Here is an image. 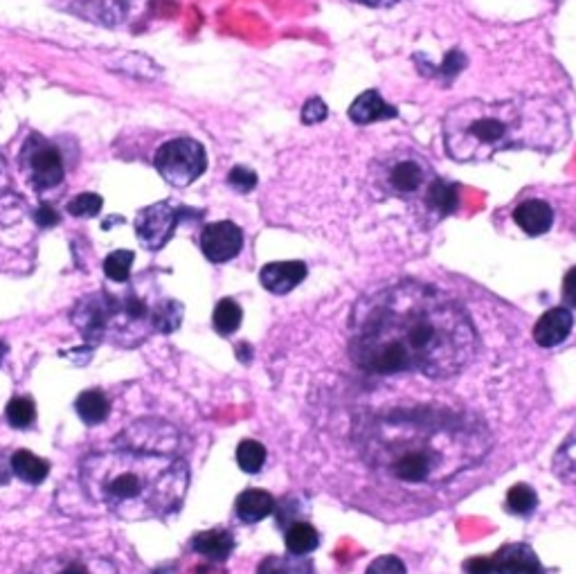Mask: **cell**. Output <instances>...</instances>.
<instances>
[{
    "label": "cell",
    "mask_w": 576,
    "mask_h": 574,
    "mask_svg": "<svg viewBox=\"0 0 576 574\" xmlns=\"http://www.w3.org/2000/svg\"><path fill=\"white\" fill-rule=\"evenodd\" d=\"M180 221V212L171 203H153L144 208L135 219V235L147 250L165 248Z\"/></svg>",
    "instance_id": "obj_10"
},
{
    "label": "cell",
    "mask_w": 576,
    "mask_h": 574,
    "mask_svg": "<svg viewBox=\"0 0 576 574\" xmlns=\"http://www.w3.org/2000/svg\"><path fill=\"white\" fill-rule=\"evenodd\" d=\"M86 496L113 516L140 520L167 518L180 509L187 493L189 469L176 451L122 444L95 451L79 466Z\"/></svg>",
    "instance_id": "obj_3"
},
{
    "label": "cell",
    "mask_w": 576,
    "mask_h": 574,
    "mask_svg": "<svg viewBox=\"0 0 576 574\" xmlns=\"http://www.w3.org/2000/svg\"><path fill=\"white\" fill-rule=\"evenodd\" d=\"M243 248V232L232 221H216L205 226L201 235L203 255L214 264H225L237 257Z\"/></svg>",
    "instance_id": "obj_11"
},
{
    "label": "cell",
    "mask_w": 576,
    "mask_h": 574,
    "mask_svg": "<svg viewBox=\"0 0 576 574\" xmlns=\"http://www.w3.org/2000/svg\"><path fill=\"white\" fill-rule=\"evenodd\" d=\"M151 322H153V331L171 334V331H176L180 327V322H183V304L176 300L158 302L156 307H153Z\"/></svg>",
    "instance_id": "obj_27"
},
{
    "label": "cell",
    "mask_w": 576,
    "mask_h": 574,
    "mask_svg": "<svg viewBox=\"0 0 576 574\" xmlns=\"http://www.w3.org/2000/svg\"><path fill=\"white\" fill-rule=\"evenodd\" d=\"M466 574H547L538 554L527 543H507L491 556H473L464 563Z\"/></svg>",
    "instance_id": "obj_7"
},
{
    "label": "cell",
    "mask_w": 576,
    "mask_h": 574,
    "mask_svg": "<svg viewBox=\"0 0 576 574\" xmlns=\"http://www.w3.org/2000/svg\"><path fill=\"white\" fill-rule=\"evenodd\" d=\"M192 550L205 556V559L221 563L230 559L234 550V536L228 529H207V532H198L192 538Z\"/></svg>",
    "instance_id": "obj_17"
},
{
    "label": "cell",
    "mask_w": 576,
    "mask_h": 574,
    "mask_svg": "<svg viewBox=\"0 0 576 574\" xmlns=\"http://www.w3.org/2000/svg\"><path fill=\"white\" fill-rule=\"evenodd\" d=\"M243 320V311L237 302L232 298H223L219 304L214 307V316H212V325L216 329V334L221 336H232L234 331L241 327Z\"/></svg>",
    "instance_id": "obj_25"
},
{
    "label": "cell",
    "mask_w": 576,
    "mask_h": 574,
    "mask_svg": "<svg viewBox=\"0 0 576 574\" xmlns=\"http://www.w3.org/2000/svg\"><path fill=\"white\" fill-rule=\"evenodd\" d=\"M7 424L14 430H27L36 421V403L32 397H12L5 408Z\"/></svg>",
    "instance_id": "obj_26"
},
{
    "label": "cell",
    "mask_w": 576,
    "mask_h": 574,
    "mask_svg": "<svg viewBox=\"0 0 576 574\" xmlns=\"http://www.w3.org/2000/svg\"><path fill=\"white\" fill-rule=\"evenodd\" d=\"M504 509L513 516L527 518L538 509V493L536 489H531L529 484H513L507 491V500H504Z\"/></svg>",
    "instance_id": "obj_24"
},
{
    "label": "cell",
    "mask_w": 576,
    "mask_h": 574,
    "mask_svg": "<svg viewBox=\"0 0 576 574\" xmlns=\"http://www.w3.org/2000/svg\"><path fill=\"white\" fill-rule=\"evenodd\" d=\"M75 410L84 424L99 426L108 419V412H111V401H108V397L102 390H97V388L86 390L77 397Z\"/></svg>",
    "instance_id": "obj_19"
},
{
    "label": "cell",
    "mask_w": 576,
    "mask_h": 574,
    "mask_svg": "<svg viewBox=\"0 0 576 574\" xmlns=\"http://www.w3.org/2000/svg\"><path fill=\"white\" fill-rule=\"evenodd\" d=\"M574 329V316L567 307H556L545 311L543 316L538 318L534 327V340L540 347H558L565 343L567 336L572 334Z\"/></svg>",
    "instance_id": "obj_12"
},
{
    "label": "cell",
    "mask_w": 576,
    "mask_h": 574,
    "mask_svg": "<svg viewBox=\"0 0 576 574\" xmlns=\"http://www.w3.org/2000/svg\"><path fill=\"white\" fill-rule=\"evenodd\" d=\"M354 3L369 5V7H390V5L399 3V0H354Z\"/></svg>",
    "instance_id": "obj_37"
},
{
    "label": "cell",
    "mask_w": 576,
    "mask_h": 574,
    "mask_svg": "<svg viewBox=\"0 0 576 574\" xmlns=\"http://www.w3.org/2000/svg\"><path fill=\"white\" fill-rule=\"evenodd\" d=\"M21 165L32 187L43 192L52 190V187L61 185L66 169H63V160L57 149H54L48 140L41 136H30L21 151Z\"/></svg>",
    "instance_id": "obj_8"
},
{
    "label": "cell",
    "mask_w": 576,
    "mask_h": 574,
    "mask_svg": "<svg viewBox=\"0 0 576 574\" xmlns=\"http://www.w3.org/2000/svg\"><path fill=\"white\" fill-rule=\"evenodd\" d=\"M9 457L12 455H5L0 451V484H7L9 478H12V462H9Z\"/></svg>",
    "instance_id": "obj_36"
},
{
    "label": "cell",
    "mask_w": 576,
    "mask_h": 574,
    "mask_svg": "<svg viewBox=\"0 0 576 574\" xmlns=\"http://www.w3.org/2000/svg\"><path fill=\"white\" fill-rule=\"evenodd\" d=\"M327 115H329L327 104H324L320 97H311V100L306 102L304 109H302V122L304 124H318L322 120H327Z\"/></svg>",
    "instance_id": "obj_33"
},
{
    "label": "cell",
    "mask_w": 576,
    "mask_h": 574,
    "mask_svg": "<svg viewBox=\"0 0 576 574\" xmlns=\"http://www.w3.org/2000/svg\"><path fill=\"white\" fill-rule=\"evenodd\" d=\"M563 307L576 309V266L563 277Z\"/></svg>",
    "instance_id": "obj_34"
},
{
    "label": "cell",
    "mask_w": 576,
    "mask_h": 574,
    "mask_svg": "<svg viewBox=\"0 0 576 574\" xmlns=\"http://www.w3.org/2000/svg\"><path fill=\"white\" fill-rule=\"evenodd\" d=\"M513 221L518 223V228L529 237L547 235L554 226V210L549 208V203L540 199H529L520 203L516 212H513Z\"/></svg>",
    "instance_id": "obj_14"
},
{
    "label": "cell",
    "mask_w": 576,
    "mask_h": 574,
    "mask_svg": "<svg viewBox=\"0 0 576 574\" xmlns=\"http://www.w3.org/2000/svg\"><path fill=\"white\" fill-rule=\"evenodd\" d=\"M34 221L39 223L41 228L57 226V223H59V212L54 210V208H50V205H41V208L34 212Z\"/></svg>",
    "instance_id": "obj_35"
},
{
    "label": "cell",
    "mask_w": 576,
    "mask_h": 574,
    "mask_svg": "<svg viewBox=\"0 0 576 574\" xmlns=\"http://www.w3.org/2000/svg\"><path fill=\"white\" fill-rule=\"evenodd\" d=\"M9 462H12V473L16 478L25 484H32V487L41 484L50 473V462L43 460L39 455H34L32 451H27V448H18V451H14L12 457H9Z\"/></svg>",
    "instance_id": "obj_18"
},
{
    "label": "cell",
    "mask_w": 576,
    "mask_h": 574,
    "mask_svg": "<svg viewBox=\"0 0 576 574\" xmlns=\"http://www.w3.org/2000/svg\"><path fill=\"white\" fill-rule=\"evenodd\" d=\"M396 115H399V111H396L392 104L383 102V97L378 95V91H365L349 106V120L358 124V127H365V124H372L378 120H392Z\"/></svg>",
    "instance_id": "obj_15"
},
{
    "label": "cell",
    "mask_w": 576,
    "mask_h": 574,
    "mask_svg": "<svg viewBox=\"0 0 576 574\" xmlns=\"http://www.w3.org/2000/svg\"><path fill=\"white\" fill-rule=\"evenodd\" d=\"M7 352H9V349H7V345L3 343V340H0V365H3V361H5V356H7Z\"/></svg>",
    "instance_id": "obj_38"
},
{
    "label": "cell",
    "mask_w": 576,
    "mask_h": 574,
    "mask_svg": "<svg viewBox=\"0 0 576 574\" xmlns=\"http://www.w3.org/2000/svg\"><path fill=\"white\" fill-rule=\"evenodd\" d=\"M234 511H237L241 523L255 525L259 520H264L266 516L273 514L275 498L270 496L268 491L246 489L243 493H239L237 502H234Z\"/></svg>",
    "instance_id": "obj_16"
},
{
    "label": "cell",
    "mask_w": 576,
    "mask_h": 574,
    "mask_svg": "<svg viewBox=\"0 0 576 574\" xmlns=\"http://www.w3.org/2000/svg\"><path fill=\"white\" fill-rule=\"evenodd\" d=\"M117 298L108 293H93L86 295L77 302V307L72 309L70 318L72 325L84 336L86 343L97 345L99 340H104L108 334V325H111L113 313H115Z\"/></svg>",
    "instance_id": "obj_9"
},
{
    "label": "cell",
    "mask_w": 576,
    "mask_h": 574,
    "mask_svg": "<svg viewBox=\"0 0 576 574\" xmlns=\"http://www.w3.org/2000/svg\"><path fill=\"white\" fill-rule=\"evenodd\" d=\"M237 464L243 473H259L266 464V446L259 444L257 439H243L237 446Z\"/></svg>",
    "instance_id": "obj_28"
},
{
    "label": "cell",
    "mask_w": 576,
    "mask_h": 574,
    "mask_svg": "<svg viewBox=\"0 0 576 574\" xmlns=\"http://www.w3.org/2000/svg\"><path fill=\"white\" fill-rule=\"evenodd\" d=\"M306 273L309 271H306L304 262H273L261 268L259 282L270 293L286 295L304 282Z\"/></svg>",
    "instance_id": "obj_13"
},
{
    "label": "cell",
    "mask_w": 576,
    "mask_h": 574,
    "mask_svg": "<svg viewBox=\"0 0 576 574\" xmlns=\"http://www.w3.org/2000/svg\"><path fill=\"white\" fill-rule=\"evenodd\" d=\"M554 475L565 484L576 487V428L567 435L565 442L558 448L552 462Z\"/></svg>",
    "instance_id": "obj_22"
},
{
    "label": "cell",
    "mask_w": 576,
    "mask_h": 574,
    "mask_svg": "<svg viewBox=\"0 0 576 574\" xmlns=\"http://www.w3.org/2000/svg\"><path fill=\"white\" fill-rule=\"evenodd\" d=\"M102 208H104L102 196L84 192V194H77L75 199L68 203V214H72V217H77V219H90V217H97V214L102 212Z\"/></svg>",
    "instance_id": "obj_30"
},
{
    "label": "cell",
    "mask_w": 576,
    "mask_h": 574,
    "mask_svg": "<svg viewBox=\"0 0 576 574\" xmlns=\"http://www.w3.org/2000/svg\"><path fill=\"white\" fill-rule=\"evenodd\" d=\"M133 259L135 255L131 253V250H115V253H111L104 259V275L108 277V280L117 284L129 282Z\"/></svg>",
    "instance_id": "obj_29"
},
{
    "label": "cell",
    "mask_w": 576,
    "mask_h": 574,
    "mask_svg": "<svg viewBox=\"0 0 576 574\" xmlns=\"http://www.w3.org/2000/svg\"><path fill=\"white\" fill-rule=\"evenodd\" d=\"M358 437L369 469L401 487L437 489L491 451V437L473 421L430 408L376 417Z\"/></svg>",
    "instance_id": "obj_2"
},
{
    "label": "cell",
    "mask_w": 576,
    "mask_h": 574,
    "mask_svg": "<svg viewBox=\"0 0 576 574\" xmlns=\"http://www.w3.org/2000/svg\"><path fill=\"white\" fill-rule=\"evenodd\" d=\"M257 574H313V563L302 556H266L257 565Z\"/></svg>",
    "instance_id": "obj_23"
},
{
    "label": "cell",
    "mask_w": 576,
    "mask_h": 574,
    "mask_svg": "<svg viewBox=\"0 0 576 574\" xmlns=\"http://www.w3.org/2000/svg\"><path fill=\"white\" fill-rule=\"evenodd\" d=\"M54 574H117L115 563L99 554H79L61 561Z\"/></svg>",
    "instance_id": "obj_21"
},
{
    "label": "cell",
    "mask_w": 576,
    "mask_h": 574,
    "mask_svg": "<svg viewBox=\"0 0 576 574\" xmlns=\"http://www.w3.org/2000/svg\"><path fill=\"white\" fill-rule=\"evenodd\" d=\"M477 331L462 304L421 282L365 295L349 318V358L372 376L450 381L473 363Z\"/></svg>",
    "instance_id": "obj_1"
},
{
    "label": "cell",
    "mask_w": 576,
    "mask_h": 574,
    "mask_svg": "<svg viewBox=\"0 0 576 574\" xmlns=\"http://www.w3.org/2000/svg\"><path fill=\"white\" fill-rule=\"evenodd\" d=\"M284 543L288 554L306 556L320 545V532L311 523H306V520H295V523L286 527Z\"/></svg>",
    "instance_id": "obj_20"
},
{
    "label": "cell",
    "mask_w": 576,
    "mask_h": 574,
    "mask_svg": "<svg viewBox=\"0 0 576 574\" xmlns=\"http://www.w3.org/2000/svg\"><path fill=\"white\" fill-rule=\"evenodd\" d=\"M570 136L563 109L547 97L466 100L444 118L446 154L457 163H489L500 151H554Z\"/></svg>",
    "instance_id": "obj_4"
},
{
    "label": "cell",
    "mask_w": 576,
    "mask_h": 574,
    "mask_svg": "<svg viewBox=\"0 0 576 574\" xmlns=\"http://www.w3.org/2000/svg\"><path fill=\"white\" fill-rule=\"evenodd\" d=\"M228 183L232 190H237L241 194H248L257 187V174L248 167H234L228 174Z\"/></svg>",
    "instance_id": "obj_32"
},
{
    "label": "cell",
    "mask_w": 576,
    "mask_h": 574,
    "mask_svg": "<svg viewBox=\"0 0 576 574\" xmlns=\"http://www.w3.org/2000/svg\"><path fill=\"white\" fill-rule=\"evenodd\" d=\"M374 185L383 194L399 196V199H419L421 205L426 201L430 185L435 183V169L430 167L426 158L414 154L410 149L394 151L383 160H376L372 169Z\"/></svg>",
    "instance_id": "obj_5"
},
{
    "label": "cell",
    "mask_w": 576,
    "mask_h": 574,
    "mask_svg": "<svg viewBox=\"0 0 576 574\" xmlns=\"http://www.w3.org/2000/svg\"><path fill=\"white\" fill-rule=\"evenodd\" d=\"M158 174L165 178L169 185L187 187L192 185L198 176H203L207 169V154L201 142L192 138L169 140L156 151Z\"/></svg>",
    "instance_id": "obj_6"
},
{
    "label": "cell",
    "mask_w": 576,
    "mask_h": 574,
    "mask_svg": "<svg viewBox=\"0 0 576 574\" xmlns=\"http://www.w3.org/2000/svg\"><path fill=\"white\" fill-rule=\"evenodd\" d=\"M365 574H408L405 570V563L394 554H383L369 563V568Z\"/></svg>",
    "instance_id": "obj_31"
}]
</instances>
